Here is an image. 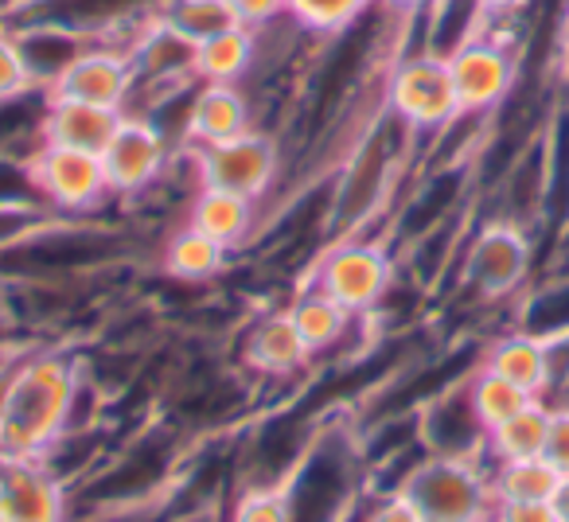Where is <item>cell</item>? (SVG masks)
Returning <instances> with one entry per match:
<instances>
[{
    "label": "cell",
    "instance_id": "1",
    "mask_svg": "<svg viewBox=\"0 0 569 522\" xmlns=\"http://www.w3.org/2000/svg\"><path fill=\"white\" fill-rule=\"evenodd\" d=\"M87 367L59 343H28L12 367L9 413L0 429V452L9 456H48L71 429Z\"/></svg>",
    "mask_w": 569,
    "mask_h": 522
},
{
    "label": "cell",
    "instance_id": "2",
    "mask_svg": "<svg viewBox=\"0 0 569 522\" xmlns=\"http://www.w3.org/2000/svg\"><path fill=\"white\" fill-rule=\"evenodd\" d=\"M395 491H402L426 522H491L499 506L491 491V464L468 456L421 452L406 464Z\"/></svg>",
    "mask_w": 569,
    "mask_h": 522
},
{
    "label": "cell",
    "instance_id": "3",
    "mask_svg": "<svg viewBox=\"0 0 569 522\" xmlns=\"http://www.w3.org/2000/svg\"><path fill=\"white\" fill-rule=\"evenodd\" d=\"M535 273V234L519 222L483 214L460 245V289L480 304L519 301Z\"/></svg>",
    "mask_w": 569,
    "mask_h": 522
},
{
    "label": "cell",
    "instance_id": "4",
    "mask_svg": "<svg viewBox=\"0 0 569 522\" xmlns=\"http://www.w3.org/2000/svg\"><path fill=\"white\" fill-rule=\"evenodd\" d=\"M511 24L515 20H491L480 36H472L452 56H445L465 118H496L507 106V98L519 90L527 48L511 32Z\"/></svg>",
    "mask_w": 569,
    "mask_h": 522
},
{
    "label": "cell",
    "instance_id": "5",
    "mask_svg": "<svg viewBox=\"0 0 569 522\" xmlns=\"http://www.w3.org/2000/svg\"><path fill=\"white\" fill-rule=\"evenodd\" d=\"M309 285H317L336 304H343L351 317L367 320L395 293L398 261L390 245L379 242V238H340V242H328L325 253L312 261Z\"/></svg>",
    "mask_w": 569,
    "mask_h": 522
},
{
    "label": "cell",
    "instance_id": "6",
    "mask_svg": "<svg viewBox=\"0 0 569 522\" xmlns=\"http://www.w3.org/2000/svg\"><path fill=\"white\" fill-rule=\"evenodd\" d=\"M387 113L402 121L418 141H433L460 121L457 87L449 59L426 48H410L387 71Z\"/></svg>",
    "mask_w": 569,
    "mask_h": 522
},
{
    "label": "cell",
    "instance_id": "7",
    "mask_svg": "<svg viewBox=\"0 0 569 522\" xmlns=\"http://www.w3.org/2000/svg\"><path fill=\"white\" fill-rule=\"evenodd\" d=\"M183 152H188V164L196 172V188L234 191V195L258 199V203L273 195L284 172V144L269 129H250L234 141Z\"/></svg>",
    "mask_w": 569,
    "mask_h": 522
},
{
    "label": "cell",
    "instance_id": "8",
    "mask_svg": "<svg viewBox=\"0 0 569 522\" xmlns=\"http://www.w3.org/2000/svg\"><path fill=\"white\" fill-rule=\"evenodd\" d=\"M28 175H32L36 195L51 211L67 214V219H90V214L106 211V203H113L110 180H106V168L98 152L43 141L28 157Z\"/></svg>",
    "mask_w": 569,
    "mask_h": 522
},
{
    "label": "cell",
    "instance_id": "9",
    "mask_svg": "<svg viewBox=\"0 0 569 522\" xmlns=\"http://www.w3.org/2000/svg\"><path fill=\"white\" fill-rule=\"evenodd\" d=\"M176 152L180 149L157 121L141 118V113H126L118 133L102 149V168L110 180L113 203H133V199L149 195L172 168Z\"/></svg>",
    "mask_w": 569,
    "mask_h": 522
},
{
    "label": "cell",
    "instance_id": "10",
    "mask_svg": "<svg viewBox=\"0 0 569 522\" xmlns=\"http://www.w3.org/2000/svg\"><path fill=\"white\" fill-rule=\"evenodd\" d=\"M0 522H74L71 483L43 456L0 452Z\"/></svg>",
    "mask_w": 569,
    "mask_h": 522
},
{
    "label": "cell",
    "instance_id": "11",
    "mask_svg": "<svg viewBox=\"0 0 569 522\" xmlns=\"http://www.w3.org/2000/svg\"><path fill=\"white\" fill-rule=\"evenodd\" d=\"M137 90V59L121 43H94L87 48L56 82L48 87L51 98H74V102L110 106L126 113Z\"/></svg>",
    "mask_w": 569,
    "mask_h": 522
},
{
    "label": "cell",
    "instance_id": "12",
    "mask_svg": "<svg viewBox=\"0 0 569 522\" xmlns=\"http://www.w3.org/2000/svg\"><path fill=\"white\" fill-rule=\"evenodd\" d=\"M413 425H418L421 452L488 460V429L480 425L472 402H468L465 379L429 398V402L418 410V421H413Z\"/></svg>",
    "mask_w": 569,
    "mask_h": 522
},
{
    "label": "cell",
    "instance_id": "13",
    "mask_svg": "<svg viewBox=\"0 0 569 522\" xmlns=\"http://www.w3.org/2000/svg\"><path fill=\"white\" fill-rule=\"evenodd\" d=\"M258 126V106L246 87H214L199 82L183 106V149H203L250 133Z\"/></svg>",
    "mask_w": 569,
    "mask_h": 522
},
{
    "label": "cell",
    "instance_id": "14",
    "mask_svg": "<svg viewBox=\"0 0 569 522\" xmlns=\"http://www.w3.org/2000/svg\"><path fill=\"white\" fill-rule=\"evenodd\" d=\"M312 359L317 355H312L309 343L301 340L289 309L261 312L242 335V367L250 374H258V379H269V382L297 379V374L309 371Z\"/></svg>",
    "mask_w": 569,
    "mask_h": 522
},
{
    "label": "cell",
    "instance_id": "15",
    "mask_svg": "<svg viewBox=\"0 0 569 522\" xmlns=\"http://www.w3.org/2000/svg\"><path fill=\"white\" fill-rule=\"evenodd\" d=\"M480 363L499 379L527 390L530 398H542V402L553 398V348L522 328H507L503 335H496L480 351Z\"/></svg>",
    "mask_w": 569,
    "mask_h": 522
},
{
    "label": "cell",
    "instance_id": "16",
    "mask_svg": "<svg viewBox=\"0 0 569 522\" xmlns=\"http://www.w3.org/2000/svg\"><path fill=\"white\" fill-rule=\"evenodd\" d=\"M188 222L234 253L258 238L266 214H261L258 199H246V195L219 191V188H196V195H191V203H188Z\"/></svg>",
    "mask_w": 569,
    "mask_h": 522
},
{
    "label": "cell",
    "instance_id": "17",
    "mask_svg": "<svg viewBox=\"0 0 569 522\" xmlns=\"http://www.w3.org/2000/svg\"><path fill=\"white\" fill-rule=\"evenodd\" d=\"M261 59V32L246 24H234L211 40L196 43L191 51V74L196 82H214V87H246L258 71Z\"/></svg>",
    "mask_w": 569,
    "mask_h": 522
},
{
    "label": "cell",
    "instance_id": "18",
    "mask_svg": "<svg viewBox=\"0 0 569 522\" xmlns=\"http://www.w3.org/2000/svg\"><path fill=\"white\" fill-rule=\"evenodd\" d=\"M121 110L94 102H74V98H48V118H43V141L67 144V149L98 152L110 144V137L118 133Z\"/></svg>",
    "mask_w": 569,
    "mask_h": 522
},
{
    "label": "cell",
    "instance_id": "19",
    "mask_svg": "<svg viewBox=\"0 0 569 522\" xmlns=\"http://www.w3.org/2000/svg\"><path fill=\"white\" fill-rule=\"evenodd\" d=\"M230 265V250L222 242H214L211 234L196 230L188 219L164 238L160 245V270L172 281H183V285H207V281L222 278Z\"/></svg>",
    "mask_w": 569,
    "mask_h": 522
},
{
    "label": "cell",
    "instance_id": "20",
    "mask_svg": "<svg viewBox=\"0 0 569 522\" xmlns=\"http://www.w3.org/2000/svg\"><path fill=\"white\" fill-rule=\"evenodd\" d=\"M284 309H289L297 332H301V340L309 343V351L317 359L340 348V343L348 340L351 324H359V317H351L343 304H336L332 297L320 293L317 285H305L293 301L284 304Z\"/></svg>",
    "mask_w": 569,
    "mask_h": 522
},
{
    "label": "cell",
    "instance_id": "21",
    "mask_svg": "<svg viewBox=\"0 0 569 522\" xmlns=\"http://www.w3.org/2000/svg\"><path fill=\"white\" fill-rule=\"evenodd\" d=\"M375 9L379 0H284V20L309 40L328 43L356 32Z\"/></svg>",
    "mask_w": 569,
    "mask_h": 522
},
{
    "label": "cell",
    "instance_id": "22",
    "mask_svg": "<svg viewBox=\"0 0 569 522\" xmlns=\"http://www.w3.org/2000/svg\"><path fill=\"white\" fill-rule=\"evenodd\" d=\"M561 480H566V472L553 468L546 456L499 460V464H491L496 503H550L553 491L561 488Z\"/></svg>",
    "mask_w": 569,
    "mask_h": 522
},
{
    "label": "cell",
    "instance_id": "23",
    "mask_svg": "<svg viewBox=\"0 0 569 522\" xmlns=\"http://www.w3.org/2000/svg\"><path fill=\"white\" fill-rule=\"evenodd\" d=\"M546 433H550V402L535 398L527 410H519L488 433V464L546 456Z\"/></svg>",
    "mask_w": 569,
    "mask_h": 522
},
{
    "label": "cell",
    "instance_id": "24",
    "mask_svg": "<svg viewBox=\"0 0 569 522\" xmlns=\"http://www.w3.org/2000/svg\"><path fill=\"white\" fill-rule=\"evenodd\" d=\"M465 390H468V402H472V410H476V418H480V425L488 429H496V425H503L507 418H515L519 410H527L535 398L527 394V390H519L515 382H507V379H499L496 371H488V367L476 359V367L465 374Z\"/></svg>",
    "mask_w": 569,
    "mask_h": 522
},
{
    "label": "cell",
    "instance_id": "25",
    "mask_svg": "<svg viewBox=\"0 0 569 522\" xmlns=\"http://www.w3.org/2000/svg\"><path fill=\"white\" fill-rule=\"evenodd\" d=\"M157 20L168 28V32L188 40L191 48L238 24L227 0H160Z\"/></svg>",
    "mask_w": 569,
    "mask_h": 522
},
{
    "label": "cell",
    "instance_id": "26",
    "mask_svg": "<svg viewBox=\"0 0 569 522\" xmlns=\"http://www.w3.org/2000/svg\"><path fill=\"white\" fill-rule=\"evenodd\" d=\"M67 214L51 211L40 195H12L0 199V253L17 250V245L32 242L36 234H43L48 227H56Z\"/></svg>",
    "mask_w": 569,
    "mask_h": 522
},
{
    "label": "cell",
    "instance_id": "27",
    "mask_svg": "<svg viewBox=\"0 0 569 522\" xmlns=\"http://www.w3.org/2000/svg\"><path fill=\"white\" fill-rule=\"evenodd\" d=\"M227 522H293V499L284 483H246Z\"/></svg>",
    "mask_w": 569,
    "mask_h": 522
},
{
    "label": "cell",
    "instance_id": "28",
    "mask_svg": "<svg viewBox=\"0 0 569 522\" xmlns=\"http://www.w3.org/2000/svg\"><path fill=\"white\" fill-rule=\"evenodd\" d=\"M32 90H43L32 79V67H28L20 40L9 24H0V102H12V98H24Z\"/></svg>",
    "mask_w": 569,
    "mask_h": 522
},
{
    "label": "cell",
    "instance_id": "29",
    "mask_svg": "<svg viewBox=\"0 0 569 522\" xmlns=\"http://www.w3.org/2000/svg\"><path fill=\"white\" fill-rule=\"evenodd\" d=\"M356 522H426V519H421V511L402 491L390 488V491H382V495H375L371 503L359 511Z\"/></svg>",
    "mask_w": 569,
    "mask_h": 522
},
{
    "label": "cell",
    "instance_id": "30",
    "mask_svg": "<svg viewBox=\"0 0 569 522\" xmlns=\"http://www.w3.org/2000/svg\"><path fill=\"white\" fill-rule=\"evenodd\" d=\"M227 4L238 24L253 28V32H266L284 20V0H227Z\"/></svg>",
    "mask_w": 569,
    "mask_h": 522
},
{
    "label": "cell",
    "instance_id": "31",
    "mask_svg": "<svg viewBox=\"0 0 569 522\" xmlns=\"http://www.w3.org/2000/svg\"><path fill=\"white\" fill-rule=\"evenodd\" d=\"M546 460L569 475V402L550 405V433H546Z\"/></svg>",
    "mask_w": 569,
    "mask_h": 522
},
{
    "label": "cell",
    "instance_id": "32",
    "mask_svg": "<svg viewBox=\"0 0 569 522\" xmlns=\"http://www.w3.org/2000/svg\"><path fill=\"white\" fill-rule=\"evenodd\" d=\"M496 522H561L553 503H499Z\"/></svg>",
    "mask_w": 569,
    "mask_h": 522
},
{
    "label": "cell",
    "instance_id": "33",
    "mask_svg": "<svg viewBox=\"0 0 569 522\" xmlns=\"http://www.w3.org/2000/svg\"><path fill=\"white\" fill-rule=\"evenodd\" d=\"M24 343H28L24 324L12 317V309L4 304V297H0V348H24Z\"/></svg>",
    "mask_w": 569,
    "mask_h": 522
},
{
    "label": "cell",
    "instance_id": "34",
    "mask_svg": "<svg viewBox=\"0 0 569 522\" xmlns=\"http://www.w3.org/2000/svg\"><path fill=\"white\" fill-rule=\"evenodd\" d=\"M535 0H480V9L488 12V20H519Z\"/></svg>",
    "mask_w": 569,
    "mask_h": 522
},
{
    "label": "cell",
    "instance_id": "35",
    "mask_svg": "<svg viewBox=\"0 0 569 522\" xmlns=\"http://www.w3.org/2000/svg\"><path fill=\"white\" fill-rule=\"evenodd\" d=\"M379 4L387 12H398V17H410V20H418L421 12L433 9V0H379Z\"/></svg>",
    "mask_w": 569,
    "mask_h": 522
},
{
    "label": "cell",
    "instance_id": "36",
    "mask_svg": "<svg viewBox=\"0 0 569 522\" xmlns=\"http://www.w3.org/2000/svg\"><path fill=\"white\" fill-rule=\"evenodd\" d=\"M550 503H553V511H558V519H561V522H569V475L561 480V488L553 491Z\"/></svg>",
    "mask_w": 569,
    "mask_h": 522
},
{
    "label": "cell",
    "instance_id": "37",
    "mask_svg": "<svg viewBox=\"0 0 569 522\" xmlns=\"http://www.w3.org/2000/svg\"><path fill=\"white\" fill-rule=\"evenodd\" d=\"M17 367V363H12ZM12 367L0 371V429H4V413H9V387H12Z\"/></svg>",
    "mask_w": 569,
    "mask_h": 522
},
{
    "label": "cell",
    "instance_id": "38",
    "mask_svg": "<svg viewBox=\"0 0 569 522\" xmlns=\"http://www.w3.org/2000/svg\"><path fill=\"white\" fill-rule=\"evenodd\" d=\"M561 43H566V51H569V0H566V20H561ZM561 51V56H566Z\"/></svg>",
    "mask_w": 569,
    "mask_h": 522
},
{
    "label": "cell",
    "instance_id": "39",
    "mask_svg": "<svg viewBox=\"0 0 569 522\" xmlns=\"http://www.w3.org/2000/svg\"><path fill=\"white\" fill-rule=\"evenodd\" d=\"M561 87H566V94H569V51L561 56Z\"/></svg>",
    "mask_w": 569,
    "mask_h": 522
},
{
    "label": "cell",
    "instance_id": "40",
    "mask_svg": "<svg viewBox=\"0 0 569 522\" xmlns=\"http://www.w3.org/2000/svg\"><path fill=\"white\" fill-rule=\"evenodd\" d=\"M491 522H496V519H491Z\"/></svg>",
    "mask_w": 569,
    "mask_h": 522
}]
</instances>
